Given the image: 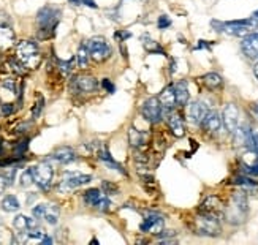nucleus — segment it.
Listing matches in <instances>:
<instances>
[{
	"label": "nucleus",
	"mask_w": 258,
	"mask_h": 245,
	"mask_svg": "<svg viewBox=\"0 0 258 245\" xmlns=\"http://www.w3.org/2000/svg\"><path fill=\"white\" fill-rule=\"evenodd\" d=\"M158 100L160 103H162L163 106V109L166 112H170L173 111L176 106H177V101H176V94H174V86L170 84V86H166L162 92H160V97H158Z\"/></svg>",
	"instance_id": "obj_19"
},
{
	"label": "nucleus",
	"mask_w": 258,
	"mask_h": 245,
	"mask_svg": "<svg viewBox=\"0 0 258 245\" xmlns=\"http://www.w3.org/2000/svg\"><path fill=\"white\" fill-rule=\"evenodd\" d=\"M222 127V117L217 111H207L203 122H201V128L207 133H217Z\"/></svg>",
	"instance_id": "obj_16"
},
{
	"label": "nucleus",
	"mask_w": 258,
	"mask_h": 245,
	"mask_svg": "<svg viewBox=\"0 0 258 245\" xmlns=\"http://www.w3.org/2000/svg\"><path fill=\"white\" fill-rule=\"evenodd\" d=\"M241 49L249 59H258V34L252 32V34L244 37L243 42H241Z\"/></svg>",
	"instance_id": "obj_15"
},
{
	"label": "nucleus",
	"mask_w": 258,
	"mask_h": 245,
	"mask_svg": "<svg viewBox=\"0 0 258 245\" xmlns=\"http://www.w3.org/2000/svg\"><path fill=\"white\" fill-rule=\"evenodd\" d=\"M2 86H3L5 89H8V91H11V92L16 91V86H14V79H13V78H5L3 83H2Z\"/></svg>",
	"instance_id": "obj_38"
},
{
	"label": "nucleus",
	"mask_w": 258,
	"mask_h": 245,
	"mask_svg": "<svg viewBox=\"0 0 258 245\" xmlns=\"http://www.w3.org/2000/svg\"><path fill=\"white\" fill-rule=\"evenodd\" d=\"M163 106L162 103H160V100L157 97H151L148 98L146 101L143 103L141 106V114H143V117L146 119L149 124H158L160 120L163 119Z\"/></svg>",
	"instance_id": "obj_8"
},
{
	"label": "nucleus",
	"mask_w": 258,
	"mask_h": 245,
	"mask_svg": "<svg viewBox=\"0 0 258 245\" xmlns=\"http://www.w3.org/2000/svg\"><path fill=\"white\" fill-rule=\"evenodd\" d=\"M51 158L55 160L57 163H60V165H68V163L76 160V153H75L73 149H71V147L62 146V147H57V149L52 152Z\"/></svg>",
	"instance_id": "obj_20"
},
{
	"label": "nucleus",
	"mask_w": 258,
	"mask_h": 245,
	"mask_svg": "<svg viewBox=\"0 0 258 245\" xmlns=\"http://www.w3.org/2000/svg\"><path fill=\"white\" fill-rule=\"evenodd\" d=\"M27 147H29V140L26 138V140H22L18 146L14 147V155H16V157H19V158H21V157H22V153L27 150Z\"/></svg>",
	"instance_id": "obj_34"
},
{
	"label": "nucleus",
	"mask_w": 258,
	"mask_h": 245,
	"mask_svg": "<svg viewBox=\"0 0 258 245\" xmlns=\"http://www.w3.org/2000/svg\"><path fill=\"white\" fill-rule=\"evenodd\" d=\"M174 94H176V101H177V106H185L189 103V98H190V94H189V83L187 81H177L174 84Z\"/></svg>",
	"instance_id": "obj_23"
},
{
	"label": "nucleus",
	"mask_w": 258,
	"mask_h": 245,
	"mask_svg": "<svg viewBox=\"0 0 258 245\" xmlns=\"http://www.w3.org/2000/svg\"><path fill=\"white\" fill-rule=\"evenodd\" d=\"M97 87H99V83H97V79L94 76L79 75L71 79V89L76 94H91L97 91Z\"/></svg>",
	"instance_id": "obj_12"
},
{
	"label": "nucleus",
	"mask_w": 258,
	"mask_h": 245,
	"mask_svg": "<svg viewBox=\"0 0 258 245\" xmlns=\"http://www.w3.org/2000/svg\"><path fill=\"white\" fill-rule=\"evenodd\" d=\"M254 73H255V76L258 79V63H255V67H254Z\"/></svg>",
	"instance_id": "obj_46"
},
{
	"label": "nucleus",
	"mask_w": 258,
	"mask_h": 245,
	"mask_svg": "<svg viewBox=\"0 0 258 245\" xmlns=\"http://www.w3.org/2000/svg\"><path fill=\"white\" fill-rule=\"evenodd\" d=\"M14 42V34L11 27L5 26V24H0V49L10 48Z\"/></svg>",
	"instance_id": "obj_25"
},
{
	"label": "nucleus",
	"mask_w": 258,
	"mask_h": 245,
	"mask_svg": "<svg viewBox=\"0 0 258 245\" xmlns=\"http://www.w3.org/2000/svg\"><path fill=\"white\" fill-rule=\"evenodd\" d=\"M227 220L230 223H243L247 215V198L244 193H235L227 207Z\"/></svg>",
	"instance_id": "obj_5"
},
{
	"label": "nucleus",
	"mask_w": 258,
	"mask_h": 245,
	"mask_svg": "<svg viewBox=\"0 0 258 245\" xmlns=\"http://www.w3.org/2000/svg\"><path fill=\"white\" fill-rule=\"evenodd\" d=\"M233 184L238 185V187H241V189H257V187H258V184L254 181V179L247 177V176H239V177H236L235 181H233Z\"/></svg>",
	"instance_id": "obj_30"
},
{
	"label": "nucleus",
	"mask_w": 258,
	"mask_h": 245,
	"mask_svg": "<svg viewBox=\"0 0 258 245\" xmlns=\"http://www.w3.org/2000/svg\"><path fill=\"white\" fill-rule=\"evenodd\" d=\"M91 181H92V177L87 176V174L65 173V174H63V179H62L60 185H59V190L63 192V193H67V192H71V190L78 189V187H83V185L89 184Z\"/></svg>",
	"instance_id": "obj_11"
},
{
	"label": "nucleus",
	"mask_w": 258,
	"mask_h": 245,
	"mask_svg": "<svg viewBox=\"0 0 258 245\" xmlns=\"http://www.w3.org/2000/svg\"><path fill=\"white\" fill-rule=\"evenodd\" d=\"M16 59H18L27 70L37 68L40 62H42V52L35 42H29V40H22L16 46Z\"/></svg>",
	"instance_id": "obj_3"
},
{
	"label": "nucleus",
	"mask_w": 258,
	"mask_h": 245,
	"mask_svg": "<svg viewBox=\"0 0 258 245\" xmlns=\"http://www.w3.org/2000/svg\"><path fill=\"white\" fill-rule=\"evenodd\" d=\"M89 59H91V55H89V49L86 45H81L78 49V52H76V62L78 65L81 68L87 67V63H89Z\"/></svg>",
	"instance_id": "obj_29"
},
{
	"label": "nucleus",
	"mask_w": 258,
	"mask_h": 245,
	"mask_svg": "<svg viewBox=\"0 0 258 245\" xmlns=\"http://www.w3.org/2000/svg\"><path fill=\"white\" fill-rule=\"evenodd\" d=\"M0 153H2V143H0Z\"/></svg>",
	"instance_id": "obj_48"
},
{
	"label": "nucleus",
	"mask_w": 258,
	"mask_h": 245,
	"mask_svg": "<svg viewBox=\"0 0 258 245\" xmlns=\"http://www.w3.org/2000/svg\"><path fill=\"white\" fill-rule=\"evenodd\" d=\"M14 111V108H13V104L11 103H6V104H3L2 106V112H3V116H10V114Z\"/></svg>",
	"instance_id": "obj_41"
},
{
	"label": "nucleus",
	"mask_w": 258,
	"mask_h": 245,
	"mask_svg": "<svg viewBox=\"0 0 258 245\" xmlns=\"http://www.w3.org/2000/svg\"><path fill=\"white\" fill-rule=\"evenodd\" d=\"M195 231L201 236H219V215L212 214V212H200V215L195 220Z\"/></svg>",
	"instance_id": "obj_4"
},
{
	"label": "nucleus",
	"mask_w": 258,
	"mask_h": 245,
	"mask_svg": "<svg viewBox=\"0 0 258 245\" xmlns=\"http://www.w3.org/2000/svg\"><path fill=\"white\" fill-rule=\"evenodd\" d=\"M203 48H209V45H207V42H203V40H201V42H198L197 49H203Z\"/></svg>",
	"instance_id": "obj_43"
},
{
	"label": "nucleus",
	"mask_w": 258,
	"mask_h": 245,
	"mask_svg": "<svg viewBox=\"0 0 258 245\" xmlns=\"http://www.w3.org/2000/svg\"><path fill=\"white\" fill-rule=\"evenodd\" d=\"M97 155H99V158L104 163V165H106L108 168H111V169H116V171H119L120 174H124V176H127V173H125V169H124V166L122 165H119V163L112 158V155H111V152L106 149V147H100L99 149V152H97Z\"/></svg>",
	"instance_id": "obj_22"
},
{
	"label": "nucleus",
	"mask_w": 258,
	"mask_h": 245,
	"mask_svg": "<svg viewBox=\"0 0 258 245\" xmlns=\"http://www.w3.org/2000/svg\"><path fill=\"white\" fill-rule=\"evenodd\" d=\"M203 84L207 87V89H211V91H215V89H220L222 84H223V79L222 76L219 75V73H207V75L203 76Z\"/></svg>",
	"instance_id": "obj_26"
},
{
	"label": "nucleus",
	"mask_w": 258,
	"mask_h": 245,
	"mask_svg": "<svg viewBox=\"0 0 258 245\" xmlns=\"http://www.w3.org/2000/svg\"><path fill=\"white\" fill-rule=\"evenodd\" d=\"M62 11L59 8L46 5L42 10L37 13V24H38V37L40 38H50L54 35V30L57 27V24L60 21Z\"/></svg>",
	"instance_id": "obj_2"
},
{
	"label": "nucleus",
	"mask_w": 258,
	"mask_h": 245,
	"mask_svg": "<svg viewBox=\"0 0 258 245\" xmlns=\"http://www.w3.org/2000/svg\"><path fill=\"white\" fill-rule=\"evenodd\" d=\"M86 46L89 49V55H91V59L95 60V62L108 60L111 57V54H112V49H111L109 43L106 42V38H103V37L91 38L86 43Z\"/></svg>",
	"instance_id": "obj_6"
},
{
	"label": "nucleus",
	"mask_w": 258,
	"mask_h": 245,
	"mask_svg": "<svg viewBox=\"0 0 258 245\" xmlns=\"http://www.w3.org/2000/svg\"><path fill=\"white\" fill-rule=\"evenodd\" d=\"M128 140H130L132 147H135L136 150H141L148 144V133L143 132V130H136L130 127V130H128Z\"/></svg>",
	"instance_id": "obj_21"
},
{
	"label": "nucleus",
	"mask_w": 258,
	"mask_h": 245,
	"mask_svg": "<svg viewBox=\"0 0 258 245\" xmlns=\"http://www.w3.org/2000/svg\"><path fill=\"white\" fill-rule=\"evenodd\" d=\"M6 187H10V185H8V182H6V179H5L3 173H2V171H0V195H2V193L6 190Z\"/></svg>",
	"instance_id": "obj_40"
},
{
	"label": "nucleus",
	"mask_w": 258,
	"mask_h": 245,
	"mask_svg": "<svg viewBox=\"0 0 258 245\" xmlns=\"http://www.w3.org/2000/svg\"><path fill=\"white\" fill-rule=\"evenodd\" d=\"M102 86H103L104 91L109 92V94H112V92L116 91V87H114V84L111 83V79H103V81H102Z\"/></svg>",
	"instance_id": "obj_39"
},
{
	"label": "nucleus",
	"mask_w": 258,
	"mask_h": 245,
	"mask_svg": "<svg viewBox=\"0 0 258 245\" xmlns=\"http://www.w3.org/2000/svg\"><path fill=\"white\" fill-rule=\"evenodd\" d=\"M168 125H170V130H171V133L176 136V138H181L184 136L185 133V125H184V119L179 112H176L174 109L168 112Z\"/></svg>",
	"instance_id": "obj_18"
},
{
	"label": "nucleus",
	"mask_w": 258,
	"mask_h": 245,
	"mask_svg": "<svg viewBox=\"0 0 258 245\" xmlns=\"http://www.w3.org/2000/svg\"><path fill=\"white\" fill-rule=\"evenodd\" d=\"M42 242H43V244H52V239H51V238H43Z\"/></svg>",
	"instance_id": "obj_45"
},
{
	"label": "nucleus",
	"mask_w": 258,
	"mask_h": 245,
	"mask_svg": "<svg viewBox=\"0 0 258 245\" xmlns=\"http://www.w3.org/2000/svg\"><path fill=\"white\" fill-rule=\"evenodd\" d=\"M19 182H21L22 187H29V185L34 184V174H32V169H30V168L26 169V171H24V173L21 174Z\"/></svg>",
	"instance_id": "obj_33"
},
{
	"label": "nucleus",
	"mask_w": 258,
	"mask_h": 245,
	"mask_svg": "<svg viewBox=\"0 0 258 245\" xmlns=\"http://www.w3.org/2000/svg\"><path fill=\"white\" fill-rule=\"evenodd\" d=\"M84 201L91 207H95L102 212H106L111 207V201L108 199L106 193H103L99 189H89L84 192Z\"/></svg>",
	"instance_id": "obj_9"
},
{
	"label": "nucleus",
	"mask_w": 258,
	"mask_h": 245,
	"mask_svg": "<svg viewBox=\"0 0 258 245\" xmlns=\"http://www.w3.org/2000/svg\"><path fill=\"white\" fill-rule=\"evenodd\" d=\"M211 26L217 32H223L231 37H247L252 34L254 30L258 29V19L254 16L247 19H239V21H228V22H220V21H211Z\"/></svg>",
	"instance_id": "obj_1"
},
{
	"label": "nucleus",
	"mask_w": 258,
	"mask_h": 245,
	"mask_svg": "<svg viewBox=\"0 0 258 245\" xmlns=\"http://www.w3.org/2000/svg\"><path fill=\"white\" fill-rule=\"evenodd\" d=\"M32 174H34V184L38 185L40 190L48 192L51 189V182H52V176L54 171L52 166L48 161H40L38 165L32 166Z\"/></svg>",
	"instance_id": "obj_7"
},
{
	"label": "nucleus",
	"mask_w": 258,
	"mask_h": 245,
	"mask_svg": "<svg viewBox=\"0 0 258 245\" xmlns=\"http://www.w3.org/2000/svg\"><path fill=\"white\" fill-rule=\"evenodd\" d=\"M251 136H252L254 152L258 153V125H252V127H251Z\"/></svg>",
	"instance_id": "obj_36"
},
{
	"label": "nucleus",
	"mask_w": 258,
	"mask_h": 245,
	"mask_svg": "<svg viewBox=\"0 0 258 245\" xmlns=\"http://www.w3.org/2000/svg\"><path fill=\"white\" fill-rule=\"evenodd\" d=\"M13 226L22 234V233H27L29 230H34V228H37L38 223L35 222V220H32L26 215H16L14 220H13Z\"/></svg>",
	"instance_id": "obj_24"
},
{
	"label": "nucleus",
	"mask_w": 258,
	"mask_h": 245,
	"mask_svg": "<svg viewBox=\"0 0 258 245\" xmlns=\"http://www.w3.org/2000/svg\"><path fill=\"white\" fill-rule=\"evenodd\" d=\"M222 124H223L225 130H227L228 133H235V130L239 127V111H238V106L236 104L228 103L223 108Z\"/></svg>",
	"instance_id": "obj_13"
},
{
	"label": "nucleus",
	"mask_w": 258,
	"mask_h": 245,
	"mask_svg": "<svg viewBox=\"0 0 258 245\" xmlns=\"http://www.w3.org/2000/svg\"><path fill=\"white\" fill-rule=\"evenodd\" d=\"M220 209V201L215 196H207L205 199V202L201 204V212H212V214H217V210Z\"/></svg>",
	"instance_id": "obj_27"
},
{
	"label": "nucleus",
	"mask_w": 258,
	"mask_h": 245,
	"mask_svg": "<svg viewBox=\"0 0 258 245\" xmlns=\"http://www.w3.org/2000/svg\"><path fill=\"white\" fill-rule=\"evenodd\" d=\"M68 2H70L71 5H75V6H78L79 3H81V0H68Z\"/></svg>",
	"instance_id": "obj_44"
},
{
	"label": "nucleus",
	"mask_w": 258,
	"mask_h": 245,
	"mask_svg": "<svg viewBox=\"0 0 258 245\" xmlns=\"http://www.w3.org/2000/svg\"><path fill=\"white\" fill-rule=\"evenodd\" d=\"M32 214L38 220H45L46 223L55 225L60 215V209L55 204H38L32 209Z\"/></svg>",
	"instance_id": "obj_10"
},
{
	"label": "nucleus",
	"mask_w": 258,
	"mask_h": 245,
	"mask_svg": "<svg viewBox=\"0 0 258 245\" xmlns=\"http://www.w3.org/2000/svg\"><path fill=\"white\" fill-rule=\"evenodd\" d=\"M207 111H209L207 106L203 101L190 103V106H189V119H190V122L192 124H195V125H201V122H203Z\"/></svg>",
	"instance_id": "obj_17"
},
{
	"label": "nucleus",
	"mask_w": 258,
	"mask_h": 245,
	"mask_svg": "<svg viewBox=\"0 0 258 245\" xmlns=\"http://www.w3.org/2000/svg\"><path fill=\"white\" fill-rule=\"evenodd\" d=\"M43 106H45V98L42 95H38L37 103H35L34 108H32V116H34V119L40 117V114H42V111H43Z\"/></svg>",
	"instance_id": "obj_32"
},
{
	"label": "nucleus",
	"mask_w": 258,
	"mask_h": 245,
	"mask_svg": "<svg viewBox=\"0 0 258 245\" xmlns=\"http://www.w3.org/2000/svg\"><path fill=\"white\" fill-rule=\"evenodd\" d=\"M252 108H254V111H255V112H258V103H255V104L252 106Z\"/></svg>",
	"instance_id": "obj_47"
},
{
	"label": "nucleus",
	"mask_w": 258,
	"mask_h": 245,
	"mask_svg": "<svg viewBox=\"0 0 258 245\" xmlns=\"http://www.w3.org/2000/svg\"><path fill=\"white\" fill-rule=\"evenodd\" d=\"M103 190H104V193H106V195H116L119 192L117 185L111 184V182H106V181L103 182Z\"/></svg>",
	"instance_id": "obj_37"
},
{
	"label": "nucleus",
	"mask_w": 258,
	"mask_h": 245,
	"mask_svg": "<svg viewBox=\"0 0 258 245\" xmlns=\"http://www.w3.org/2000/svg\"><path fill=\"white\" fill-rule=\"evenodd\" d=\"M2 209L5 212H16L19 209V201L14 195H6L2 199Z\"/></svg>",
	"instance_id": "obj_28"
},
{
	"label": "nucleus",
	"mask_w": 258,
	"mask_h": 245,
	"mask_svg": "<svg viewBox=\"0 0 258 245\" xmlns=\"http://www.w3.org/2000/svg\"><path fill=\"white\" fill-rule=\"evenodd\" d=\"M140 230L143 233H152V234H158L163 230V217L157 214V212H151L146 217H144L143 223L140 226Z\"/></svg>",
	"instance_id": "obj_14"
},
{
	"label": "nucleus",
	"mask_w": 258,
	"mask_h": 245,
	"mask_svg": "<svg viewBox=\"0 0 258 245\" xmlns=\"http://www.w3.org/2000/svg\"><path fill=\"white\" fill-rule=\"evenodd\" d=\"M59 63V70L63 76H68L71 71H73V65H75V60H57Z\"/></svg>",
	"instance_id": "obj_31"
},
{
	"label": "nucleus",
	"mask_w": 258,
	"mask_h": 245,
	"mask_svg": "<svg viewBox=\"0 0 258 245\" xmlns=\"http://www.w3.org/2000/svg\"><path fill=\"white\" fill-rule=\"evenodd\" d=\"M81 2H83L86 6H89V8H97V6H99V5H97L95 0H81Z\"/></svg>",
	"instance_id": "obj_42"
},
{
	"label": "nucleus",
	"mask_w": 258,
	"mask_h": 245,
	"mask_svg": "<svg viewBox=\"0 0 258 245\" xmlns=\"http://www.w3.org/2000/svg\"><path fill=\"white\" fill-rule=\"evenodd\" d=\"M171 26V19L168 18V16H160L158 18V21H157V27L160 29V30H165V29H168Z\"/></svg>",
	"instance_id": "obj_35"
}]
</instances>
